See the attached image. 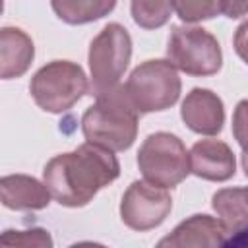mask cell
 <instances>
[{"label": "cell", "mask_w": 248, "mask_h": 248, "mask_svg": "<svg viewBox=\"0 0 248 248\" xmlns=\"http://www.w3.org/2000/svg\"><path fill=\"white\" fill-rule=\"evenodd\" d=\"M120 174V163L114 151L85 141L74 151L52 157L43 170V182L64 207H83L95 194L114 182Z\"/></svg>", "instance_id": "1"}, {"label": "cell", "mask_w": 248, "mask_h": 248, "mask_svg": "<svg viewBox=\"0 0 248 248\" xmlns=\"http://www.w3.org/2000/svg\"><path fill=\"white\" fill-rule=\"evenodd\" d=\"M140 112L132 105L124 85H116L95 97L81 116V132L87 141L110 151H126L138 136Z\"/></svg>", "instance_id": "2"}, {"label": "cell", "mask_w": 248, "mask_h": 248, "mask_svg": "<svg viewBox=\"0 0 248 248\" xmlns=\"http://www.w3.org/2000/svg\"><path fill=\"white\" fill-rule=\"evenodd\" d=\"M89 81L83 68L72 60H52L39 68L29 83V93L39 108L60 114L70 110L85 93Z\"/></svg>", "instance_id": "3"}, {"label": "cell", "mask_w": 248, "mask_h": 248, "mask_svg": "<svg viewBox=\"0 0 248 248\" xmlns=\"http://www.w3.org/2000/svg\"><path fill=\"white\" fill-rule=\"evenodd\" d=\"M124 89L140 114L170 108L182 89L178 70L169 60H145L136 66Z\"/></svg>", "instance_id": "4"}, {"label": "cell", "mask_w": 248, "mask_h": 248, "mask_svg": "<svg viewBox=\"0 0 248 248\" xmlns=\"http://www.w3.org/2000/svg\"><path fill=\"white\" fill-rule=\"evenodd\" d=\"M132 58V37L120 23H107L89 45V95H101L118 85Z\"/></svg>", "instance_id": "5"}, {"label": "cell", "mask_w": 248, "mask_h": 248, "mask_svg": "<svg viewBox=\"0 0 248 248\" xmlns=\"http://www.w3.org/2000/svg\"><path fill=\"white\" fill-rule=\"evenodd\" d=\"M138 167L147 182L163 188L178 186L192 172L190 151L170 132H155L143 140L138 151Z\"/></svg>", "instance_id": "6"}, {"label": "cell", "mask_w": 248, "mask_h": 248, "mask_svg": "<svg viewBox=\"0 0 248 248\" xmlns=\"http://www.w3.org/2000/svg\"><path fill=\"white\" fill-rule=\"evenodd\" d=\"M167 60L194 78H207L221 70L223 52L219 41L196 25H174L167 43Z\"/></svg>", "instance_id": "7"}, {"label": "cell", "mask_w": 248, "mask_h": 248, "mask_svg": "<svg viewBox=\"0 0 248 248\" xmlns=\"http://www.w3.org/2000/svg\"><path fill=\"white\" fill-rule=\"evenodd\" d=\"M169 188L143 180H134L122 196L120 219L132 231H151L159 227L172 209Z\"/></svg>", "instance_id": "8"}, {"label": "cell", "mask_w": 248, "mask_h": 248, "mask_svg": "<svg viewBox=\"0 0 248 248\" xmlns=\"http://www.w3.org/2000/svg\"><path fill=\"white\" fill-rule=\"evenodd\" d=\"M180 118L184 124L202 136H215L225 124V107L217 93L203 87H194L182 101Z\"/></svg>", "instance_id": "9"}, {"label": "cell", "mask_w": 248, "mask_h": 248, "mask_svg": "<svg viewBox=\"0 0 248 248\" xmlns=\"http://www.w3.org/2000/svg\"><path fill=\"white\" fill-rule=\"evenodd\" d=\"M229 238V229L219 217L211 215H192L186 221H182L174 231L159 240V246H170V248H213L223 246Z\"/></svg>", "instance_id": "10"}, {"label": "cell", "mask_w": 248, "mask_h": 248, "mask_svg": "<svg viewBox=\"0 0 248 248\" xmlns=\"http://www.w3.org/2000/svg\"><path fill=\"white\" fill-rule=\"evenodd\" d=\"M190 170L209 182H225L236 172L232 149L221 140H200L190 149Z\"/></svg>", "instance_id": "11"}, {"label": "cell", "mask_w": 248, "mask_h": 248, "mask_svg": "<svg viewBox=\"0 0 248 248\" xmlns=\"http://www.w3.org/2000/svg\"><path fill=\"white\" fill-rule=\"evenodd\" d=\"M2 205L14 211H37L48 207L52 194L45 182L29 174H6L0 180Z\"/></svg>", "instance_id": "12"}, {"label": "cell", "mask_w": 248, "mask_h": 248, "mask_svg": "<svg viewBox=\"0 0 248 248\" xmlns=\"http://www.w3.org/2000/svg\"><path fill=\"white\" fill-rule=\"evenodd\" d=\"M35 58L31 37L17 27H2L0 31V76L2 79L21 78Z\"/></svg>", "instance_id": "13"}, {"label": "cell", "mask_w": 248, "mask_h": 248, "mask_svg": "<svg viewBox=\"0 0 248 248\" xmlns=\"http://www.w3.org/2000/svg\"><path fill=\"white\" fill-rule=\"evenodd\" d=\"M211 205L229 229V236L248 229V186L217 190L211 198Z\"/></svg>", "instance_id": "14"}, {"label": "cell", "mask_w": 248, "mask_h": 248, "mask_svg": "<svg viewBox=\"0 0 248 248\" xmlns=\"http://www.w3.org/2000/svg\"><path fill=\"white\" fill-rule=\"evenodd\" d=\"M58 19L70 25H83L108 16L116 0H50Z\"/></svg>", "instance_id": "15"}, {"label": "cell", "mask_w": 248, "mask_h": 248, "mask_svg": "<svg viewBox=\"0 0 248 248\" xmlns=\"http://www.w3.org/2000/svg\"><path fill=\"white\" fill-rule=\"evenodd\" d=\"M130 12L141 29H159L170 19L174 6L172 0H130Z\"/></svg>", "instance_id": "16"}, {"label": "cell", "mask_w": 248, "mask_h": 248, "mask_svg": "<svg viewBox=\"0 0 248 248\" xmlns=\"http://www.w3.org/2000/svg\"><path fill=\"white\" fill-rule=\"evenodd\" d=\"M172 6L186 23H198L223 14V0H172Z\"/></svg>", "instance_id": "17"}, {"label": "cell", "mask_w": 248, "mask_h": 248, "mask_svg": "<svg viewBox=\"0 0 248 248\" xmlns=\"http://www.w3.org/2000/svg\"><path fill=\"white\" fill-rule=\"evenodd\" d=\"M2 246H39V248H50L52 246V238L48 234V231L45 229H27V231H4L2 238H0Z\"/></svg>", "instance_id": "18"}, {"label": "cell", "mask_w": 248, "mask_h": 248, "mask_svg": "<svg viewBox=\"0 0 248 248\" xmlns=\"http://www.w3.org/2000/svg\"><path fill=\"white\" fill-rule=\"evenodd\" d=\"M232 136L242 153H248V99L238 101L232 112Z\"/></svg>", "instance_id": "19"}, {"label": "cell", "mask_w": 248, "mask_h": 248, "mask_svg": "<svg viewBox=\"0 0 248 248\" xmlns=\"http://www.w3.org/2000/svg\"><path fill=\"white\" fill-rule=\"evenodd\" d=\"M232 45H234V52L248 64V21L238 25L234 39H232Z\"/></svg>", "instance_id": "20"}, {"label": "cell", "mask_w": 248, "mask_h": 248, "mask_svg": "<svg viewBox=\"0 0 248 248\" xmlns=\"http://www.w3.org/2000/svg\"><path fill=\"white\" fill-rule=\"evenodd\" d=\"M223 14L231 19L248 14V0H223Z\"/></svg>", "instance_id": "21"}, {"label": "cell", "mask_w": 248, "mask_h": 248, "mask_svg": "<svg viewBox=\"0 0 248 248\" xmlns=\"http://www.w3.org/2000/svg\"><path fill=\"white\" fill-rule=\"evenodd\" d=\"M242 169H244V174L248 178V153H242Z\"/></svg>", "instance_id": "22"}]
</instances>
